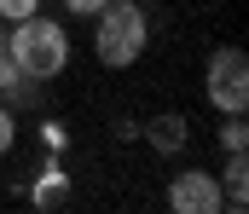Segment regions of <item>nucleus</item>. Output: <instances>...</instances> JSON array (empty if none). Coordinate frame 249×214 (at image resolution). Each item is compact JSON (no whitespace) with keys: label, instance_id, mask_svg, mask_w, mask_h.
I'll return each mask as SVG.
<instances>
[{"label":"nucleus","instance_id":"nucleus-13","mask_svg":"<svg viewBox=\"0 0 249 214\" xmlns=\"http://www.w3.org/2000/svg\"><path fill=\"white\" fill-rule=\"evenodd\" d=\"M0 47H6V29H0Z\"/></svg>","mask_w":249,"mask_h":214},{"label":"nucleus","instance_id":"nucleus-9","mask_svg":"<svg viewBox=\"0 0 249 214\" xmlns=\"http://www.w3.org/2000/svg\"><path fill=\"white\" fill-rule=\"evenodd\" d=\"M220 145H226V150H244V145H249L244 116H226V128H220Z\"/></svg>","mask_w":249,"mask_h":214},{"label":"nucleus","instance_id":"nucleus-6","mask_svg":"<svg viewBox=\"0 0 249 214\" xmlns=\"http://www.w3.org/2000/svg\"><path fill=\"white\" fill-rule=\"evenodd\" d=\"M145 139L157 145L162 156H168V150H186V116H157V122L145 128Z\"/></svg>","mask_w":249,"mask_h":214},{"label":"nucleus","instance_id":"nucleus-3","mask_svg":"<svg viewBox=\"0 0 249 214\" xmlns=\"http://www.w3.org/2000/svg\"><path fill=\"white\" fill-rule=\"evenodd\" d=\"M209 104L220 110V116H244L249 110V58L238 47H220L214 58H209Z\"/></svg>","mask_w":249,"mask_h":214},{"label":"nucleus","instance_id":"nucleus-2","mask_svg":"<svg viewBox=\"0 0 249 214\" xmlns=\"http://www.w3.org/2000/svg\"><path fill=\"white\" fill-rule=\"evenodd\" d=\"M93 52H99V64H110V70H127L139 52H145V41H151V17L133 6V0H105L99 12H93Z\"/></svg>","mask_w":249,"mask_h":214},{"label":"nucleus","instance_id":"nucleus-5","mask_svg":"<svg viewBox=\"0 0 249 214\" xmlns=\"http://www.w3.org/2000/svg\"><path fill=\"white\" fill-rule=\"evenodd\" d=\"M220 185H226V191H220V203H226L232 214H244V209H249V162H244V150H232V156H226Z\"/></svg>","mask_w":249,"mask_h":214},{"label":"nucleus","instance_id":"nucleus-12","mask_svg":"<svg viewBox=\"0 0 249 214\" xmlns=\"http://www.w3.org/2000/svg\"><path fill=\"white\" fill-rule=\"evenodd\" d=\"M64 6H70V12H75V17H93V12H99V6H105V0H64Z\"/></svg>","mask_w":249,"mask_h":214},{"label":"nucleus","instance_id":"nucleus-8","mask_svg":"<svg viewBox=\"0 0 249 214\" xmlns=\"http://www.w3.org/2000/svg\"><path fill=\"white\" fill-rule=\"evenodd\" d=\"M23 87H29V81H23V70H18V64H12V52L0 47V93H23Z\"/></svg>","mask_w":249,"mask_h":214},{"label":"nucleus","instance_id":"nucleus-11","mask_svg":"<svg viewBox=\"0 0 249 214\" xmlns=\"http://www.w3.org/2000/svg\"><path fill=\"white\" fill-rule=\"evenodd\" d=\"M12 139H18V122H12V110H6V104H0V156H6V150H12Z\"/></svg>","mask_w":249,"mask_h":214},{"label":"nucleus","instance_id":"nucleus-7","mask_svg":"<svg viewBox=\"0 0 249 214\" xmlns=\"http://www.w3.org/2000/svg\"><path fill=\"white\" fill-rule=\"evenodd\" d=\"M64 197H70V174H58V168H47V174H41V185L29 191V203H35V209H58Z\"/></svg>","mask_w":249,"mask_h":214},{"label":"nucleus","instance_id":"nucleus-10","mask_svg":"<svg viewBox=\"0 0 249 214\" xmlns=\"http://www.w3.org/2000/svg\"><path fill=\"white\" fill-rule=\"evenodd\" d=\"M29 12H41V0H0V17H6V23H18V17H29Z\"/></svg>","mask_w":249,"mask_h":214},{"label":"nucleus","instance_id":"nucleus-4","mask_svg":"<svg viewBox=\"0 0 249 214\" xmlns=\"http://www.w3.org/2000/svg\"><path fill=\"white\" fill-rule=\"evenodd\" d=\"M168 209L174 214H220V180L209 174V168H186V174H174V185H168Z\"/></svg>","mask_w":249,"mask_h":214},{"label":"nucleus","instance_id":"nucleus-1","mask_svg":"<svg viewBox=\"0 0 249 214\" xmlns=\"http://www.w3.org/2000/svg\"><path fill=\"white\" fill-rule=\"evenodd\" d=\"M6 52H12V64L23 70V81H53V75L70 64V35H64V23L29 12V17H18V23L6 29Z\"/></svg>","mask_w":249,"mask_h":214}]
</instances>
